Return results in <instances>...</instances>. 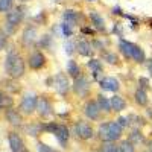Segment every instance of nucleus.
Segmentation results:
<instances>
[{
  "label": "nucleus",
  "mask_w": 152,
  "mask_h": 152,
  "mask_svg": "<svg viewBox=\"0 0 152 152\" xmlns=\"http://www.w3.org/2000/svg\"><path fill=\"white\" fill-rule=\"evenodd\" d=\"M24 59L21 58L20 53H17L15 50H9L6 59H5V72L8 73L9 78L12 79H18L24 75Z\"/></svg>",
  "instance_id": "obj_1"
},
{
  "label": "nucleus",
  "mask_w": 152,
  "mask_h": 152,
  "mask_svg": "<svg viewBox=\"0 0 152 152\" xmlns=\"http://www.w3.org/2000/svg\"><path fill=\"white\" fill-rule=\"evenodd\" d=\"M97 135L102 142L105 143H113L119 140L122 137V128L117 122H107V123H102L99 126V131H97Z\"/></svg>",
  "instance_id": "obj_2"
},
{
  "label": "nucleus",
  "mask_w": 152,
  "mask_h": 152,
  "mask_svg": "<svg viewBox=\"0 0 152 152\" xmlns=\"http://www.w3.org/2000/svg\"><path fill=\"white\" fill-rule=\"evenodd\" d=\"M24 11L26 9H24L23 6H15L9 12H6V31H8V34H12L17 29L18 24L23 21L24 14H26Z\"/></svg>",
  "instance_id": "obj_3"
},
{
  "label": "nucleus",
  "mask_w": 152,
  "mask_h": 152,
  "mask_svg": "<svg viewBox=\"0 0 152 152\" xmlns=\"http://www.w3.org/2000/svg\"><path fill=\"white\" fill-rule=\"evenodd\" d=\"M44 131L52 132L58 138V142L61 145H64V146H66L69 137H70L69 128H67L66 125H61V123H47V125H44Z\"/></svg>",
  "instance_id": "obj_4"
},
{
  "label": "nucleus",
  "mask_w": 152,
  "mask_h": 152,
  "mask_svg": "<svg viewBox=\"0 0 152 152\" xmlns=\"http://www.w3.org/2000/svg\"><path fill=\"white\" fill-rule=\"evenodd\" d=\"M37 104H38V97L35 94H32V93H28V94H24L21 97L20 111L23 114H26V116H29V114H32L37 110Z\"/></svg>",
  "instance_id": "obj_5"
},
{
  "label": "nucleus",
  "mask_w": 152,
  "mask_h": 152,
  "mask_svg": "<svg viewBox=\"0 0 152 152\" xmlns=\"http://www.w3.org/2000/svg\"><path fill=\"white\" fill-rule=\"evenodd\" d=\"M75 131H76V134H78V137L82 138V140H90V138L94 135L93 126L90 123H87V122H78L76 126H75Z\"/></svg>",
  "instance_id": "obj_6"
},
{
  "label": "nucleus",
  "mask_w": 152,
  "mask_h": 152,
  "mask_svg": "<svg viewBox=\"0 0 152 152\" xmlns=\"http://www.w3.org/2000/svg\"><path fill=\"white\" fill-rule=\"evenodd\" d=\"M73 90L76 94L79 96H87V93L90 91V82H88V79L85 78V76H78V78L75 79L73 82Z\"/></svg>",
  "instance_id": "obj_7"
},
{
  "label": "nucleus",
  "mask_w": 152,
  "mask_h": 152,
  "mask_svg": "<svg viewBox=\"0 0 152 152\" xmlns=\"http://www.w3.org/2000/svg\"><path fill=\"white\" fill-rule=\"evenodd\" d=\"M28 64L32 70H40L41 67H44L46 64V56L43 52H40V50H35L34 53H31L29 59H28Z\"/></svg>",
  "instance_id": "obj_8"
},
{
  "label": "nucleus",
  "mask_w": 152,
  "mask_h": 152,
  "mask_svg": "<svg viewBox=\"0 0 152 152\" xmlns=\"http://www.w3.org/2000/svg\"><path fill=\"white\" fill-rule=\"evenodd\" d=\"M8 142H9L12 152H26L28 151L24 143H23V140H21V137L17 132H9L8 134Z\"/></svg>",
  "instance_id": "obj_9"
},
{
  "label": "nucleus",
  "mask_w": 152,
  "mask_h": 152,
  "mask_svg": "<svg viewBox=\"0 0 152 152\" xmlns=\"http://www.w3.org/2000/svg\"><path fill=\"white\" fill-rule=\"evenodd\" d=\"M37 111L40 114L41 117H47L52 114V104H50V100L44 96L38 97V104H37Z\"/></svg>",
  "instance_id": "obj_10"
},
{
  "label": "nucleus",
  "mask_w": 152,
  "mask_h": 152,
  "mask_svg": "<svg viewBox=\"0 0 152 152\" xmlns=\"http://www.w3.org/2000/svg\"><path fill=\"white\" fill-rule=\"evenodd\" d=\"M35 41H37V28L31 24V26L24 28L21 35V43L23 46H32Z\"/></svg>",
  "instance_id": "obj_11"
},
{
  "label": "nucleus",
  "mask_w": 152,
  "mask_h": 152,
  "mask_svg": "<svg viewBox=\"0 0 152 152\" xmlns=\"http://www.w3.org/2000/svg\"><path fill=\"white\" fill-rule=\"evenodd\" d=\"M5 117H6V120L12 125V126H21V123H23V117H21V113L20 111H17V110H14V108H6V111H5Z\"/></svg>",
  "instance_id": "obj_12"
},
{
  "label": "nucleus",
  "mask_w": 152,
  "mask_h": 152,
  "mask_svg": "<svg viewBox=\"0 0 152 152\" xmlns=\"http://www.w3.org/2000/svg\"><path fill=\"white\" fill-rule=\"evenodd\" d=\"M53 81H55V87H56L58 93H59V94H67L69 88H70L67 76H66L64 73H58V75L55 76V79H53Z\"/></svg>",
  "instance_id": "obj_13"
},
{
  "label": "nucleus",
  "mask_w": 152,
  "mask_h": 152,
  "mask_svg": "<svg viewBox=\"0 0 152 152\" xmlns=\"http://www.w3.org/2000/svg\"><path fill=\"white\" fill-rule=\"evenodd\" d=\"M84 113H85V116H87L88 119L97 120V119H99V114H100V108H99L97 102H94V100H88V102L85 104Z\"/></svg>",
  "instance_id": "obj_14"
},
{
  "label": "nucleus",
  "mask_w": 152,
  "mask_h": 152,
  "mask_svg": "<svg viewBox=\"0 0 152 152\" xmlns=\"http://www.w3.org/2000/svg\"><path fill=\"white\" fill-rule=\"evenodd\" d=\"M100 87H102L104 90H107V91L116 93L120 88V84H119V81L116 78H113V76H107V78L100 79Z\"/></svg>",
  "instance_id": "obj_15"
},
{
  "label": "nucleus",
  "mask_w": 152,
  "mask_h": 152,
  "mask_svg": "<svg viewBox=\"0 0 152 152\" xmlns=\"http://www.w3.org/2000/svg\"><path fill=\"white\" fill-rule=\"evenodd\" d=\"M62 18H64V23H67L69 26L73 28L75 24L81 20V14H79L78 11H72V9H69V11H64V14H62Z\"/></svg>",
  "instance_id": "obj_16"
},
{
  "label": "nucleus",
  "mask_w": 152,
  "mask_h": 152,
  "mask_svg": "<svg viewBox=\"0 0 152 152\" xmlns=\"http://www.w3.org/2000/svg\"><path fill=\"white\" fill-rule=\"evenodd\" d=\"M110 102H111V108H113V111H116V113L123 111V110H125V107H126L125 99H123V97H120V96H117V94H114V96L110 99Z\"/></svg>",
  "instance_id": "obj_17"
},
{
  "label": "nucleus",
  "mask_w": 152,
  "mask_h": 152,
  "mask_svg": "<svg viewBox=\"0 0 152 152\" xmlns=\"http://www.w3.org/2000/svg\"><path fill=\"white\" fill-rule=\"evenodd\" d=\"M78 52L82 56H91L93 55V44L88 41H79L78 43Z\"/></svg>",
  "instance_id": "obj_18"
},
{
  "label": "nucleus",
  "mask_w": 152,
  "mask_h": 152,
  "mask_svg": "<svg viewBox=\"0 0 152 152\" xmlns=\"http://www.w3.org/2000/svg\"><path fill=\"white\" fill-rule=\"evenodd\" d=\"M119 47H120V52L125 55V58L131 59V56H132V47H134V44H132V43H129V41L120 40V43H119Z\"/></svg>",
  "instance_id": "obj_19"
},
{
  "label": "nucleus",
  "mask_w": 152,
  "mask_h": 152,
  "mask_svg": "<svg viewBox=\"0 0 152 152\" xmlns=\"http://www.w3.org/2000/svg\"><path fill=\"white\" fill-rule=\"evenodd\" d=\"M131 59H134L135 62H143V61L146 59V55H145L143 49H142L140 46L134 44V47H132V56H131Z\"/></svg>",
  "instance_id": "obj_20"
},
{
  "label": "nucleus",
  "mask_w": 152,
  "mask_h": 152,
  "mask_svg": "<svg viewBox=\"0 0 152 152\" xmlns=\"http://www.w3.org/2000/svg\"><path fill=\"white\" fill-rule=\"evenodd\" d=\"M134 99H135V102H137L138 105H142V107H145V105L148 104V94H146L145 90H142V88L135 90V93H134Z\"/></svg>",
  "instance_id": "obj_21"
},
{
  "label": "nucleus",
  "mask_w": 152,
  "mask_h": 152,
  "mask_svg": "<svg viewBox=\"0 0 152 152\" xmlns=\"http://www.w3.org/2000/svg\"><path fill=\"white\" fill-rule=\"evenodd\" d=\"M97 105H99L100 110L105 111V113H110V111L113 110V108H111V102H110L105 96H102V94L97 96Z\"/></svg>",
  "instance_id": "obj_22"
},
{
  "label": "nucleus",
  "mask_w": 152,
  "mask_h": 152,
  "mask_svg": "<svg viewBox=\"0 0 152 152\" xmlns=\"http://www.w3.org/2000/svg\"><path fill=\"white\" fill-rule=\"evenodd\" d=\"M90 20L93 21V24H94V26L97 28V29H100V31H104L105 29V24H104V18L102 17H100L99 14H97V12H90Z\"/></svg>",
  "instance_id": "obj_23"
},
{
  "label": "nucleus",
  "mask_w": 152,
  "mask_h": 152,
  "mask_svg": "<svg viewBox=\"0 0 152 152\" xmlns=\"http://www.w3.org/2000/svg\"><path fill=\"white\" fill-rule=\"evenodd\" d=\"M67 72H69V75L72 76V78H78V76H81V70H79V66L76 64V61H73V59H70L69 61V67H67Z\"/></svg>",
  "instance_id": "obj_24"
},
{
  "label": "nucleus",
  "mask_w": 152,
  "mask_h": 152,
  "mask_svg": "<svg viewBox=\"0 0 152 152\" xmlns=\"http://www.w3.org/2000/svg\"><path fill=\"white\" fill-rule=\"evenodd\" d=\"M128 142H131L132 145H140V143H143V142H145V137H143V134H142L140 131L134 129V131L129 134Z\"/></svg>",
  "instance_id": "obj_25"
},
{
  "label": "nucleus",
  "mask_w": 152,
  "mask_h": 152,
  "mask_svg": "<svg viewBox=\"0 0 152 152\" xmlns=\"http://www.w3.org/2000/svg\"><path fill=\"white\" fill-rule=\"evenodd\" d=\"M12 107V97L0 91V108H11Z\"/></svg>",
  "instance_id": "obj_26"
},
{
  "label": "nucleus",
  "mask_w": 152,
  "mask_h": 152,
  "mask_svg": "<svg viewBox=\"0 0 152 152\" xmlns=\"http://www.w3.org/2000/svg\"><path fill=\"white\" fill-rule=\"evenodd\" d=\"M88 67L93 70L94 78H97L99 73H102V66H100V61H99V59H91L90 62H88Z\"/></svg>",
  "instance_id": "obj_27"
},
{
  "label": "nucleus",
  "mask_w": 152,
  "mask_h": 152,
  "mask_svg": "<svg viewBox=\"0 0 152 152\" xmlns=\"http://www.w3.org/2000/svg\"><path fill=\"white\" fill-rule=\"evenodd\" d=\"M44 129V125H37V123H34V125H29L28 128H26V131H28V134L29 135H38L40 134V131H43Z\"/></svg>",
  "instance_id": "obj_28"
},
{
  "label": "nucleus",
  "mask_w": 152,
  "mask_h": 152,
  "mask_svg": "<svg viewBox=\"0 0 152 152\" xmlns=\"http://www.w3.org/2000/svg\"><path fill=\"white\" fill-rule=\"evenodd\" d=\"M14 5V0H0V12H9Z\"/></svg>",
  "instance_id": "obj_29"
},
{
  "label": "nucleus",
  "mask_w": 152,
  "mask_h": 152,
  "mask_svg": "<svg viewBox=\"0 0 152 152\" xmlns=\"http://www.w3.org/2000/svg\"><path fill=\"white\" fill-rule=\"evenodd\" d=\"M119 148H120V151H122V152H135L134 145H132L131 142H128V140H126V142H122Z\"/></svg>",
  "instance_id": "obj_30"
},
{
  "label": "nucleus",
  "mask_w": 152,
  "mask_h": 152,
  "mask_svg": "<svg viewBox=\"0 0 152 152\" xmlns=\"http://www.w3.org/2000/svg\"><path fill=\"white\" fill-rule=\"evenodd\" d=\"M37 149H38V152H58L56 149H53L52 146H47L46 143H38L37 145Z\"/></svg>",
  "instance_id": "obj_31"
},
{
  "label": "nucleus",
  "mask_w": 152,
  "mask_h": 152,
  "mask_svg": "<svg viewBox=\"0 0 152 152\" xmlns=\"http://www.w3.org/2000/svg\"><path fill=\"white\" fill-rule=\"evenodd\" d=\"M104 59H105L107 62H110V64H117V62H119L117 55H114V53H105V55H104Z\"/></svg>",
  "instance_id": "obj_32"
},
{
  "label": "nucleus",
  "mask_w": 152,
  "mask_h": 152,
  "mask_svg": "<svg viewBox=\"0 0 152 152\" xmlns=\"http://www.w3.org/2000/svg\"><path fill=\"white\" fill-rule=\"evenodd\" d=\"M8 44V35L5 32H0V50H3Z\"/></svg>",
  "instance_id": "obj_33"
},
{
  "label": "nucleus",
  "mask_w": 152,
  "mask_h": 152,
  "mask_svg": "<svg viewBox=\"0 0 152 152\" xmlns=\"http://www.w3.org/2000/svg\"><path fill=\"white\" fill-rule=\"evenodd\" d=\"M114 148H116V146H114L113 143H105V145L100 146L99 152H113V151H114Z\"/></svg>",
  "instance_id": "obj_34"
},
{
  "label": "nucleus",
  "mask_w": 152,
  "mask_h": 152,
  "mask_svg": "<svg viewBox=\"0 0 152 152\" xmlns=\"http://www.w3.org/2000/svg\"><path fill=\"white\" fill-rule=\"evenodd\" d=\"M61 28H62V34H64V37H70L72 35V26H69L67 23H62L61 24Z\"/></svg>",
  "instance_id": "obj_35"
},
{
  "label": "nucleus",
  "mask_w": 152,
  "mask_h": 152,
  "mask_svg": "<svg viewBox=\"0 0 152 152\" xmlns=\"http://www.w3.org/2000/svg\"><path fill=\"white\" fill-rule=\"evenodd\" d=\"M138 84H140L142 90H146V88H149V79H146V78H140V79H138Z\"/></svg>",
  "instance_id": "obj_36"
},
{
  "label": "nucleus",
  "mask_w": 152,
  "mask_h": 152,
  "mask_svg": "<svg viewBox=\"0 0 152 152\" xmlns=\"http://www.w3.org/2000/svg\"><path fill=\"white\" fill-rule=\"evenodd\" d=\"M40 46H46V47H49V46H50V37H49V35H44V37L41 38Z\"/></svg>",
  "instance_id": "obj_37"
},
{
  "label": "nucleus",
  "mask_w": 152,
  "mask_h": 152,
  "mask_svg": "<svg viewBox=\"0 0 152 152\" xmlns=\"http://www.w3.org/2000/svg\"><path fill=\"white\" fill-rule=\"evenodd\" d=\"M117 123L120 125V128H125V126H128V119L126 117H119Z\"/></svg>",
  "instance_id": "obj_38"
},
{
  "label": "nucleus",
  "mask_w": 152,
  "mask_h": 152,
  "mask_svg": "<svg viewBox=\"0 0 152 152\" xmlns=\"http://www.w3.org/2000/svg\"><path fill=\"white\" fill-rule=\"evenodd\" d=\"M72 47H73V44H72V43H67V46H66L67 53H72V52H73V49H72Z\"/></svg>",
  "instance_id": "obj_39"
},
{
  "label": "nucleus",
  "mask_w": 152,
  "mask_h": 152,
  "mask_svg": "<svg viewBox=\"0 0 152 152\" xmlns=\"http://www.w3.org/2000/svg\"><path fill=\"white\" fill-rule=\"evenodd\" d=\"M148 148H149V152H152V140L148 142Z\"/></svg>",
  "instance_id": "obj_40"
},
{
  "label": "nucleus",
  "mask_w": 152,
  "mask_h": 152,
  "mask_svg": "<svg viewBox=\"0 0 152 152\" xmlns=\"http://www.w3.org/2000/svg\"><path fill=\"white\" fill-rule=\"evenodd\" d=\"M149 70L152 72V59H149Z\"/></svg>",
  "instance_id": "obj_41"
},
{
  "label": "nucleus",
  "mask_w": 152,
  "mask_h": 152,
  "mask_svg": "<svg viewBox=\"0 0 152 152\" xmlns=\"http://www.w3.org/2000/svg\"><path fill=\"white\" fill-rule=\"evenodd\" d=\"M26 152H29V151H26Z\"/></svg>",
  "instance_id": "obj_42"
},
{
  "label": "nucleus",
  "mask_w": 152,
  "mask_h": 152,
  "mask_svg": "<svg viewBox=\"0 0 152 152\" xmlns=\"http://www.w3.org/2000/svg\"><path fill=\"white\" fill-rule=\"evenodd\" d=\"M148 152H149V151H148Z\"/></svg>",
  "instance_id": "obj_43"
}]
</instances>
